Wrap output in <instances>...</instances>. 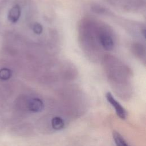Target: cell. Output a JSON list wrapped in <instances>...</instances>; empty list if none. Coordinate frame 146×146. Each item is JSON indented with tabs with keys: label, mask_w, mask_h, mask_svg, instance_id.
Here are the masks:
<instances>
[{
	"label": "cell",
	"mask_w": 146,
	"mask_h": 146,
	"mask_svg": "<svg viewBox=\"0 0 146 146\" xmlns=\"http://www.w3.org/2000/svg\"><path fill=\"white\" fill-rule=\"evenodd\" d=\"M106 98L108 102L115 109L117 116L121 119H125L127 117V112L120 103L115 99L113 95L110 92H108L106 94Z\"/></svg>",
	"instance_id": "obj_1"
},
{
	"label": "cell",
	"mask_w": 146,
	"mask_h": 146,
	"mask_svg": "<svg viewBox=\"0 0 146 146\" xmlns=\"http://www.w3.org/2000/svg\"><path fill=\"white\" fill-rule=\"evenodd\" d=\"M26 108L27 110L34 113H39L44 108L43 102L38 98H32L28 100L26 103Z\"/></svg>",
	"instance_id": "obj_2"
},
{
	"label": "cell",
	"mask_w": 146,
	"mask_h": 146,
	"mask_svg": "<svg viewBox=\"0 0 146 146\" xmlns=\"http://www.w3.org/2000/svg\"><path fill=\"white\" fill-rule=\"evenodd\" d=\"M99 40L104 50L107 51H111L113 48L114 42L113 39L110 35L102 33L99 36Z\"/></svg>",
	"instance_id": "obj_3"
},
{
	"label": "cell",
	"mask_w": 146,
	"mask_h": 146,
	"mask_svg": "<svg viewBox=\"0 0 146 146\" xmlns=\"http://www.w3.org/2000/svg\"><path fill=\"white\" fill-rule=\"evenodd\" d=\"M21 14V9L19 6H14L9 11L8 19L12 23H16L19 19Z\"/></svg>",
	"instance_id": "obj_4"
},
{
	"label": "cell",
	"mask_w": 146,
	"mask_h": 146,
	"mask_svg": "<svg viewBox=\"0 0 146 146\" xmlns=\"http://www.w3.org/2000/svg\"><path fill=\"white\" fill-rule=\"evenodd\" d=\"M51 125L52 128L56 131H60L64 128L65 123L64 120L59 116H55L51 120Z\"/></svg>",
	"instance_id": "obj_5"
},
{
	"label": "cell",
	"mask_w": 146,
	"mask_h": 146,
	"mask_svg": "<svg viewBox=\"0 0 146 146\" xmlns=\"http://www.w3.org/2000/svg\"><path fill=\"white\" fill-rule=\"evenodd\" d=\"M112 136L116 146H129L124 138L118 132L114 131L112 133Z\"/></svg>",
	"instance_id": "obj_6"
},
{
	"label": "cell",
	"mask_w": 146,
	"mask_h": 146,
	"mask_svg": "<svg viewBox=\"0 0 146 146\" xmlns=\"http://www.w3.org/2000/svg\"><path fill=\"white\" fill-rule=\"evenodd\" d=\"M11 76V71L7 68H3L0 70V79L6 80L9 79Z\"/></svg>",
	"instance_id": "obj_7"
},
{
	"label": "cell",
	"mask_w": 146,
	"mask_h": 146,
	"mask_svg": "<svg viewBox=\"0 0 146 146\" xmlns=\"http://www.w3.org/2000/svg\"><path fill=\"white\" fill-rule=\"evenodd\" d=\"M33 30L35 34L40 35L43 32V26L39 23H35L33 26Z\"/></svg>",
	"instance_id": "obj_8"
}]
</instances>
